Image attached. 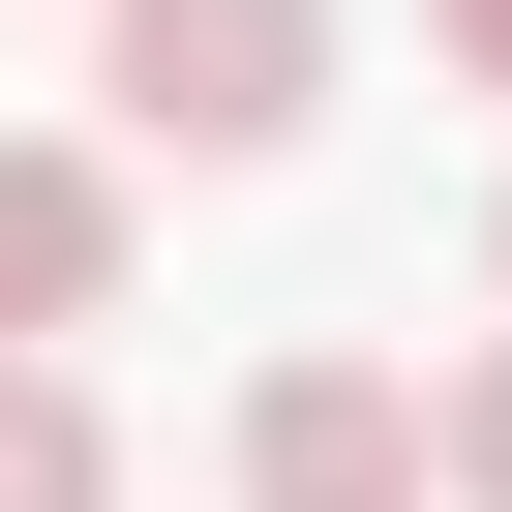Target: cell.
I'll use <instances>...</instances> for the list:
<instances>
[{
  "instance_id": "1",
  "label": "cell",
  "mask_w": 512,
  "mask_h": 512,
  "mask_svg": "<svg viewBox=\"0 0 512 512\" xmlns=\"http://www.w3.org/2000/svg\"><path fill=\"white\" fill-rule=\"evenodd\" d=\"M91 91H121V151H302L332 121V0H91Z\"/></svg>"
},
{
  "instance_id": "2",
  "label": "cell",
  "mask_w": 512,
  "mask_h": 512,
  "mask_svg": "<svg viewBox=\"0 0 512 512\" xmlns=\"http://www.w3.org/2000/svg\"><path fill=\"white\" fill-rule=\"evenodd\" d=\"M241 512H452V392H392V362H272V392H241Z\"/></svg>"
},
{
  "instance_id": "3",
  "label": "cell",
  "mask_w": 512,
  "mask_h": 512,
  "mask_svg": "<svg viewBox=\"0 0 512 512\" xmlns=\"http://www.w3.org/2000/svg\"><path fill=\"white\" fill-rule=\"evenodd\" d=\"M121 332V151H0V362Z\"/></svg>"
},
{
  "instance_id": "4",
  "label": "cell",
  "mask_w": 512,
  "mask_h": 512,
  "mask_svg": "<svg viewBox=\"0 0 512 512\" xmlns=\"http://www.w3.org/2000/svg\"><path fill=\"white\" fill-rule=\"evenodd\" d=\"M0 512H121V422H91V362H0Z\"/></svg>"
},
{
  "instance_id": "5",
  "label": "cell",
  "mask_w": 512,
  "mask_h": 512,
  "mask_svg": "<svg viewBox=\"0 0 512 512\" xmlns=\"http://www.w3.org/2000/svg\"><path fill=\"white\" fill-rule=\"evenodd\" d=\"M452 512H512V362H452Z\"/></svg>"
},
{
  "instance_id": "6",
  "label": "cell",
  "mask_w": 512,
  "mask_h": 512,
  "mask_svg": "<svg viewBox=\"0 0 512 512\" xmlns=\"http://www.w3.org/2000/svg\"><path fill=\"white\" fill-rule=\"evenodd\" d=\"M422 31H452V91H512V0H422Z\"/></svg>"
}]
</instances>
